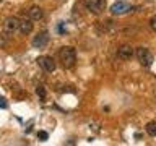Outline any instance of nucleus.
I'll list each match as a JSON object with an SVG mask.
<instances>
[{
	"mask_svg": "<svg viewBox=\"0 0 156 146\" xmlns=\"http://www.w3.org/2000/svg\"><path fill=\"white\" fill-rule=\"evenodd\" d=\"M58 58H60L63 68H73L75 67V62H76V52L75 49L67 46V47H62L58 50Z\"/></svg>",
	"mask_w": 156,
	"mask_h": 146,
	"instance_id": "obj_1",
	"label": "nucleus"
},
{
	"mask_svg": "<svg viewBox=\"0 0 156 146\" xmlns=\"http://www.w3.org/2000/svg\"><path fill=\"white\" fill-rule=\"evenodd\" d=\"M135 55H136V58H138L140 65L145 67V68H150L151 65H153V62H154L153 54H151L150 49H146V47H136Z\"/></svg>",
	"mask_w": 156,
	"mask_h": 146,
	"instance_id": "obj_2",
	"label": "nucleus"
},
{
	"mask_svg": "<svg viewBox=\"0 0 156 146\" xmlns=\"http://www.w3.org/2000/svg\"><path fill=\"white\" fill-rule=\"evenodd\" d=\"M85 7L93 15H101L106 10V0H85Z\"/></svg>",
	"mask_w": 156,
	"mask_h": 146,
	"instance_id": "obj_3",
	"label": "nucleus"
},
{
	"mask_svg": "<svg viewBox=\"0 0 156 146\" xmlns=\"http://www.w3.org/2000/svg\"><path fill=\"white\" fill-rule=\"evenodd\" d=\"M20 29V19L16 16H8L3 23V31L7 34H15Z\"/></svg>",
	"mask_w": 156,
	"mask_h": 146,
	"instance_id": "obj_4",
	"label": "nucleus"
},
{
	"mask_svg": "<svg viewBox=\"0 0 156 146\" xmlns=\"http://www.w3.org/2000/svg\"><path fill=\"white\" fill-rule=\"evenodd\" d=\"M132 57H133V47L129 46V44H122L117 49V58L119 60H130Z\"/></svg>",
	"mask_w": 156,
	"mask_h": 146,
	"instance_id": "obj_5",
	"label": "nucleus"
},
{
	"mask_svg": "<svg viewBox=\"0 0 156 146\" xmlns=\"http://www.w3.org/2000/svg\"><path fill=\"white\" fill-rule=\"evenodd\" d=\"M37 63L41 65L46 71H49V73H52L54 70H55V60H54L52 57H49V55H42V57H39L37 58Z\"/></svg>",
	"mask_w": 156,
	"mask_h": 146,
	"instance_id": "obj_6",
	"label": "nucleus"
},
{
	"mask_svg": "<svg viewBox=\"0 0 156 146\" xmlns=\"http://www.w3.org/2000/svg\"><path fill=\"white\" fill-rule=\"evenodd\" d=\"M47 42H49V34L46 31L37 33L36 36H34V39H33V47L34 49H44L47 46Z\"/></svg>",
	"mask_w": 156,
	"mask_h": 146,
	"instance_id": "obj_7",
	"label": "nucleus"
},
{
	"mask_svg": "<svg viewBox=\"0 0 156 146\" xmlns=\"http://www.w3.org/2000/svg\"><path fill=\"white\" fill-rule=\"evenodd\" d=\"M132 10V5L127 3V2H115L114 5L111 7V13L112 15H125Z\"/></svg>",
	"mask_w": 156,
	"mask_h": 146,
	"instance_id": "obj_8",
	"label": "nucleus"
},
{
	"mask_svg": "<svg viewBox=\"0 0 156 146\" xmlns=\"http://www.w3.org/2000/svg\"><path fill=\"white\" fill-rule=\"evenodd\" d=\"M21 34H29L33 31V19L31 18H24V19H20V29H18Z\"/></svg>",
	"mask_w": 156,
	"mask_h": 146,
	"instance_id": "obj_9",
	"label": "nucleus"
},
{
	"mask_svg": "<svg viewBox=\"0 0 156 146\" xmlns=\"http://www.w3.org/2000/svg\"><path fill=\"white\" fill-rule=\"evenodd\" d=\"M29 18L33 19V21H39V19H42L44 18V12H42V8L41 7H31L29 8Z\"/></svg>",
	"mask_w": 156,
	"mask_h": 146,
	"instance_id": "obj_10",
	"label": "nucleus"
},
{
	"mask_svg": "<svg viewBox=\"0 0 156 146\" xmlns=\"http://www.w3.org/2000/svg\"><path fill=\"white\" fill-rule=\"evenodd\" d=\"M146 133L150 136H156V122H148L146 123Z\"/></svg>",
	"mask_w": 156,
	"mask_h": 146,
	"instance_id": "obj_11",
	"label": "nucleus"
},
{
	"mask_svg": "<svg viewBox=\"0 0 156 146\" xmlns=\"http://www.w3.org/2000/svg\"><path fill=\"white\" fill-rule=\"evenodd\" d=\"M36 94L41 97V99H44V97H46V88H44L42 85L36 86Z\"/></svg>",
	"mask_w": 156,
	"mask_h": 146,
	"instance_id": "obj_12",
	"label": "nucleus"
},
{
	"mask_svg": "<svg viewBox=\"0 0 156 146\" xmlns=\"http://www.w3.org/2000/svg\"><path fill=\"white\" fill-rule=\"evenodd\" d=\"M150 28H151V29H153V31L156 33V15L150 18Z\"/></svg>",
	"mask_w": 156,
	"mask_h": 146,
	"instance_id": "obj_13",
	"label": "nucleus"
},
{
	"mask_svg": "<svg viewBox=\"0 0 156 146\" xmlns=\"http://www.w3.org/2000/svg\"><path fill=\"white\" fill-rule=\"evenodd\" d=\"M37 138L41 140V141H46L49 138V135H47V131H39L37 133Z\"/></svg>",
	"mask_w": 156,
	"mask_h": 146,
	"instance_id": "obj_14",
	"label": "nucleus"
},
{
	"mask_svg": "<svg viewBox=\"0 0 156 146\" xmlns=\"http://www.w3.org/2000/svg\"><path fill=\"white\" fill-rule=\"evenodd\" d=\"M0 107H2V109H5V107H7V101H5L3 97H0Z\"/></svg>",
	"mask_w": 156,
	"mask_h": 146,
	"instance_id": "obj_15",
	"label": "nucleus"
},
{
	"mask_svg": "<svg viewBox=\"0 0 156 146\" xmlns=\"http://www.w3.org/2000/svg\"><path fill=\"white\" fill-rule=\"evenodd\" d=\"M0 2H2V0H0Z\"/></svg>",
	"mask_w": 156,
	"mask_h": 146,
	"instance_id": "obj_16",
	"label": "nucleus"
}]
</instances>
